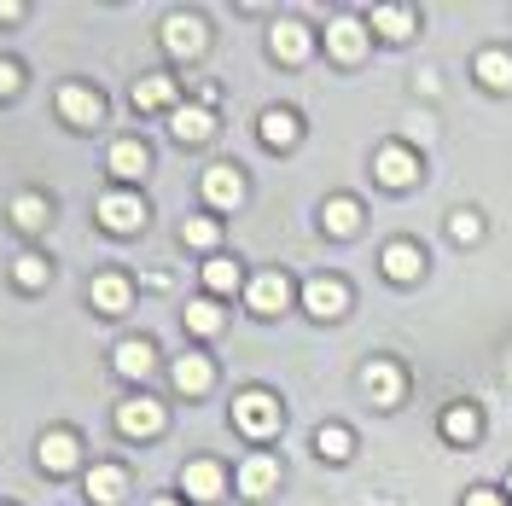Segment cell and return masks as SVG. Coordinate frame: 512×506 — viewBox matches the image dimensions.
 <instances>
[{"mask_svg": "<svg viewBox=\"0 0 512 506\" xmlns=\"http://www.w3.org/2000/svg\"><path fill=\"white\" fill-rule=\"evenodd\" d=\"M233 425H239L251 443H268V437H280L286 408H280L268 390H245V396H233Z\"/></svg>", "mask_w": 512, "mask_h": 506, "instance_id": "6da1fadb", "label": "cell"}, {"mask_svg": "<svg viewBox=\"0 0 512 506\" xmlns=\"http://www.w3.org/2000/svg\"><path fill=\"white\" fill-rule=\"evenodd\" d=\"M94 216H99L105 233L128 239V233H140V227H146V198H140V192H128V187H117V192H105V198L94 204Z\"/></svg>", "mask_w": 512, "mask_h": 506, "instance_id": "7a4b0ae2", "label": "cell"}, {"mask_svg": "<svg viewBox=\"0 0 512 506\" xmlns=\"http://www.w3.org/2000/svg\"><path fill=\"white\" fill-rule=\"evenodd\" d=\"M59 117L70 128H99L105 123V94L88 88V82H64L59 88Z\"/></svg>", "mask_w": 512, "mask_h": 506, "instance_id": "3957f363", "label": "cell"}, {"mask_svg": "<svg viewBox=\"0 0 512 506\" xmlns=\"http://www.w3.org/2000/svg\"><path fill=\"white\" fill-rule=\"evenodd\" d=\"M163 425H169V408L152 402V396H134V402H117V431L123 437H163Z\"/></svg>", "mask_w": 512, "mask_h": 506, "instance_id": "277c9868", "label": "cell"}, {"mask_svg": "<svg viewBox=\"0 0 512 506\" xmlns=\"http://www.w3.org/2000/svg\"><path fill=\"white\" fill-rule=\"evenodd\" d=\"M198 187H204V204H210V210H239V204H245V175H239V163H210Z\"/></svg>", "mask_w": 512, "mask_h": 506, "instance_id": "5b68a950", "label": "cell"}, {"mask_svg": "<svg viewBox=\"0 0 512 506\" xmlns=\"http://www.w3.org/2000/svg\"><path fill=\"white\" fill-rule=\"evenodd\" d=\"M35 460H41L47 477H70L82 466V437H76V431H47L41 448H35Z\"/></svg>", "mask_w": 512, "mask_h": 506, "instance_id": "8992f818", "label": "cell"}, {"mask_svg": "<svg viewBox=\"0 0 512 506\" xmlns=\"http://www.w3.org/2000/svg\"><path fill=\"white\" fill-rule=\"evenodd\" d=\"M204 18H192V12H169L163 18V47H169V59H198L204 53Z\"/></svg>", "mask_w": 512, "mask_h": 506, "instance_id": "52a82bcc", "label": "cell"}, {"mask_svg": "<svg viewBox=\"0 0 512 506\" xmlns=\"http://www.w3.org/2000/svg\"><path fill=\"white\" fill-rule=\"evenodd\" d=\"M303 309L315 320H338L344 309H350V285L332 280V274H315V280L303 285Z\"/></svg>", "mask_w": 512, "mask_h": 506, "instance_id": "ba28073f", "label": "cell"}, {"mask_svg": "<svg viewBox=\"0 0 512 506\" xmlns=\"http://www.w3.org/2000/svg\"><path fill=\"white\" fill-rule=\"evenodd\" d=\"M181 495H187V501H222L227 495V472L222 466H216V460H187V466H181Z\"/></svg>", "mask_w": 512, "mask_h": 506, "instance_id": "9c48e42d", "label": "cell"}, {"mask_svg": "<svg viewBox=\"0 0 512 506\" xmlns=\"http://www.w3.org/2000/svg\"><path fill=\"white\" fill-rule=\"evenodd\" d=\"M245 303H251V315H280V309H286L291 303V280L286 274H280V268H268V274H256L251 285H245Z\"/></svg>", "mask_w": 512, "mask_h": 506, "instance_id": "30bf717a", "label": "cell"}, {"mask_svg": "<svg viewBox=\"0 0 512 506\" xmlns=\"http://www.w3.org/2000/svg\"><path fill=\"white\" fill-rule=\"evenodd\" d=\"M268 53L280 64H303L315 53V35H309V24H297V18H280V24L268 30Z\"/></svg>", "mask_w": 512, "mask_h": 506, "instance_id": "8fae6325", "label": "cell"}, {"mask_svg": "<svg viewBox=\"0 0 512 506\" xmlns=\"http://www.w3.org/2000/svg\"><path fill=\"white\" fill-rule=\"evenodd\" d=\"M169 134H175L181 146H204V140L216 134V111H210V105H175V111H169Z\"/></svg>", "mask_w": 512, "mask_h": 506, "instance_id": "7c38bea8", "label": "cell"}, {"mask_svg": "<svg viewBox=\"0 0 512 506\" xmlns=\"http://www.w3.org/2000/svg\"><path fill=\"white\" fill-rule=\"evenodd\" d=\"M326 53L338 64H355L367 53V24H361V18H332V24H326Z\"/></svg>", "mask_w": 512, "mask_h": 506, "instance_id": "4fadbf2b", "label": "cell"}, {"mask_svg": "<svg viewBox=\"0 0 512 506\" xmlns=\"http://www.w3.org/2000/svg\"><path fill=\"white\" fill-rule=\"evenodd\" d=\"M256 134H262V146H268V152H291V146L303 140V123H297V111H286V105H274V111H262V123H256Z\"/></svg>", "mask_w": 512, "mask_h": 506, "instance_id": "5bb4252c", "label": "cell"}, {"mask_svg": "<svg viewBox=\"0 0 512 506\" xmlns=\"http://www.w3.org/2000/svg\"><path fill=\"white\" fill-rule=\"evenodd\" d=\"M233 483H239L245 501H262V495H274V483H280V460H274V454H251Z\"/></svg>", "mask_w": 512, "mask_h": 506, "instance_id": "9a60e30c", "label": "cell"}, {"mask_svg": "<svg viewBox=\"0 0 512 506\" xmlns=\"http://www.w3.org/2000/svg\"><path fill=\"white\" fill-rule=\"evenodd\" d=\"M105 169H111L123 187L146 181V169H152V152H146V140H117V146H111V158H105Z\"/></svg>", "mask_w": 512, "mask_h": 506, "instance_id": "2e32d148", "label": "cell"}, {"mask_svg": "<svg viewBox=\"0 0 512 506\" xmlns=\"http://www.w3.org/2000/svg\"><path fill=\"white\" fill-rule=\"evenodd\" d=\"M373 175H379L384 187L402 192V187H414V181H419V158L408 152V146H384L379 158H373Z\"/></svg>", "mask_w": 512, "mask_h": 506, "instance_id": "e0dca14e", "label": "cell"}, {"mask_svg": "<svg viewBox=\"0 0 512 506\" xmlns=\"http://www.w3.org/2000/svg\"><path fill=\"white\" fill-rule=\"evenodd\" d=\"M152 361H158V349H152V338H123V344L111 349V367H117V379H146L152 373Z\"/></svg>", "mask_w": 512, "mask_h": 506, "instance_id": "ac0fdd59", "label": "cell"}, {"mask_svg": "<svg viewBox=\"0 0 512 506\" xmlns=\"http://www.w3.org/2000/svg\"><path fill=\"white\" fill-rule=\"evenodd\" d=\"M88 303H94L99 315H128V303H134L128 274H99V280L88 285Z\"/></svg>", "mask_w": 512, "mask_h": 506, "instance_id": "d6986e66", "label": "cell"}, {"mask_svg": "<svg viewBox=\"0 0 512 506\" xmlns=\"http://www.w3.org/2000/svg\"><path fill=\"white\" fill-rule=\"evenodd\" d=\"M361 384H367V396H373L379 408H396V402H402V367H396V361H367Z\"/></svg>", "mask_w": 512, "mask_h": 506, "instance_id": "ffe728a7", "label": "cell"}, {"mask_svg": "<svg viewBox=\"0 0 512 506\" xmlns=\"http://www.w3.org/2000/svg\"><path fill=\"white\" fill-rule=\"evenodd\" d=\"M169 379L181 396H204L210 384H216V367H210V355H181L175 367H169Z\"/></svg>", "mask_w": 512, "mask_h": 506, "instance_id": "44dd1931", "label": "cell"}, {"mask_svg": "<svg viewBox=\"0 0 512 506\" xmlns=\"http://www.w3.org/2000/svg\"><path fill=\"white\" fill-rule=\"evenodd\" d=\"M47 222H53V198L47 192H18L12 198V227L18 233H41Z\"/></svg>", "mask_w": 512, "mask_h": 506, "instance_id": "7402d4cb", "label": "cell"}, {"mask_svg": "<svg viewBox=\"0 0 512 506\" xmlns=\"http://www.w3.org/2000/svg\"><path fill=\"white\" fill-rule=\"evenodd\" d=\"M128 495V472L123 466H88V501L94 506H117Z\"/></svg>", "mask_w": 512, "mask_h": 506, "instance_id": "603a6c76", "label": "cell"}, {"mask_svg": "<svg viewBox=\"0 0 512 506\" xmlns=\"http://www.w3.org/2000/svg\"><path fill=\"white\" fill-rule=\"evenodd\" d=\"M384 274H390L396 285H414L419 274H425V251H419V245H408V239H396V245L384 251Z\"/></svg>", "mask_w": 512, "mask_h": 506, "instance_id": "cb8c5ba5", "label": "cell"}, {"mask_svg": "<svg viewBox=\"0 0 512 506\" xmlns=\"http://www.w3.org/2000/svg\"><path fill=\"white\" fill-rule=\"evenodd\" d=\"M134 111H175V76H140L134 82Z\"/></svg>", "mask_w": 512, "mask_h": 506, "instance_id": "d4e9b609", "label": "cell"}, {"mask_svg": "<svg viewBox=\"0 0 512 506\" xmlns=\"http://www.w3.org/2000/svg\"><path fill=\"white\" fill-rule=\"evenodd\" d=\"M320 227H326L332 239H350L355 227H361V204H355V198H326V204H320Z\"/></svg>", "mask_w": 512, "mask_h": 506, "instance_id": "484cf974", "label": "cell"}, {"mask_svg": "<svg viewBox=\"0 0 512 506\" xmlns=\"http://www.w3.org/2000/svg\"><path fill=\"white\" fill-rule=\"evenodd\" d=\"M181 320H187L192 338H216V332L227 326V315H222V303H216V297H198V303H187V309H181Z\"/></svg>", "mask_w": 512, "mask_h": 506, "instance_id": "4316f807", "label": "cell"}, {"mask_svg": "<svg viewBox=\"0 0 512 506\" xmlns=\"http://www.w3.org/2000/svg\"><path fill=\"white\" fill-rule=\"evenodd\" d=\"M239 285H245L239 262H227V256H210V262H204V291H210V297H233Z\"/></svg>", "mask_w": 512, "mask_h": 506, "instance_id": "83f0119b", "label": "cell"}, {"mask_svg": "<svg viewBox=\"0 0 512 506\" xmlns=\"http://www.w3.org/2000/svg\"><path fill=\"white\" fill-rule=\"evenodd\" d=\"M478 82L483 88H495V94H512V53L489 47V53L478 59Z\"/></svg>", "mask_w": 512, "mask_h": 506, "instance_id": "f1b7e54d", "label": "cell"}, {"mask_svg": "<svg viewBox=\"0 0 512 506\" xmlns=\"http://www.w3.org/2000/svg\"><path fill=\"white\" fill-rule=\"evenodd\" d=\"M478 431H483L478 408H466V402H460V408L443 413V437H448V443H478Z\"/></svg>", "mask_w": 512, "mask_h": 506, "instance_id": "f546056e", "label": "cell"}, {"mask_svg": "<svg viewBox=\"0 0 512 506\" xmlns=\"http://www.w3.org/2000/svg\"><path fill=\"white\" fill-rule=\"evenodd\" d=\"M216 239H222V222L216 216H187L181 222V245L187 251H216Z\"/></svg>", "mask_w": 512, "mask_h": 506, "instance_id": "4dcf8cb0", "label": "cell"}, {"mask_svg": "<svg viewBox=\"0 0 512 506\" xmlns=\"http://www.w3.org/2000/svg\"><path fill=\"white\" fill-rule=\"evenodd\" d=\"M12 280L24 285V291H41V285L53 280V262H47L41 251H24L18 262H12Z\"/></svg>", "mask_w": 512, "mask_h": 506, "instance_id": "1f68e13d", "label": "cell"}, {"mask_svg": "<svg viewBox=\"0 0 512 506\" xmlns=\"http://www.w3.org/2000/svg\"><path fill=\"white\" fill-rule=\"evenodd\" d=\"M350 448H355V437L344 431V425H320V431H315V454H320V460H332V466H338V460H350Z\"/></svg>", "mask_w": 512, "mask_h": 506, "instance_id": "d6a6232c", "label": "cell"}, {"mask_svg": "<svg viewBox=\"0 0 512 506\" xmlns=\"http://www.w3.org/2000/svg\"><path fill=\"white\" fill-rule=\"evenodd\" d=\"M373 30H379L384 41H402V35L414 30V12H408V6H379V12H373Z\"/></svg>", "mask_w": 512, "mask_h": 506, "instance_id": "836d02e7", "label": "cell"}, {"mask_svg": "<svg viewBox=\"0 0 512 506\" xmlns=\"http://www.w3.org/2000/svg\"><path fill=\"white\" fill-rule=\"evenodd\" d=\"M448 233H454L460 245H472V239H483V222H478V216H472V210H460V216L448 222Z\"/></svg>", "mask_w": 512, "mask_h": 506, "instance_id": "e575fe53", "label": "cell"}, {"mask_svg": "<svg viewBox=\"0 0 512 506\" xmlns=\"http://www.w3.org/2000/svg\"><path fill=\"white\" fill-rule=\"evenodd\" d=\"M18 88H24V70H18L12 59H0V99H12Z\"/></svg>", "mask_w": 512, "mask_h": 506, "instance_id": "d590c367", "label": "cell"}, {"mask_svg": "<svg viewBox=\"0 0 512 506\" xmlns=\"http://www.w3.org/2000/svg\"><path fill=\"white\" fill-rule=\"evenodd\" d=\"M466 506H507V495H501V489H472Z\"/></svg>", "mask_w": 512, "mask_h": 506, "instance_id": "8d00e7d4", "label": "cell"}, {"mask_svg": "<svg viewBox=\"0 0 512 506\" xmlns=\"http://www.w3.org/2000/svg\"><path fill=\"white\" fill-rule=\"evenodd\" d=\"M18 18H24V6L18 0H0V24H18Z\"/></svg>", "mask_w": 512, "mask_h": 506, "instance_id": "74e56055", "label": "cell"}, {"mask_svg": "<svg viewBox=\"0 0 512 506\" xmlns=\"http://www.w3.org/2000/svg\"><path fill=\"white\" fill-rule=\"evenodd\" d=\"M152 506H181V501H169V495H163V501H152Z\"/></svg>", "mask_w": 512, "mask_h": 506, "instance_id": "f35d334b", "label": "cell"}, {"mask_svg": "<svg viewBox=\"0 0 512 506\" xmlns=\"http://www.w3.org/2000/svg\"><path fill=\"white\" fill-rule=\"evenodd\" d=\"M507 495H512V477H507Z\"/></svg>", "mask_w": 512, "mask_h": 506, "instance_id": "ab89813d", "label": "cell"}]
</instances>
